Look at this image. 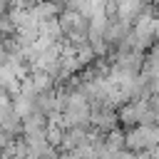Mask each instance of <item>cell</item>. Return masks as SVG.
Instances as JSON below:
<instances>
[{"label": "cell", "mask_w": 159, "mask_h": 159, "mask_svg": "<svg viewBox=\"0 0 159 159\" xmlns=\"http://www.w3.org/2000/svg\"><path fill=\"white\" fill-rule=\"evenodd\" d=\"M114 2H117V17H122L129 25L147 10V2L144 0H114Z\"/></svg>", "instance_id": "cell-1"}, {"label": "cell", "mask_w": 159, "mask_h": 159, "mask_svg": "<svg viewBox=\"0 0 159 159\" xmlns=\"http://www.w3.org/2000/svg\"><path fill=\"white\" fill-rule=\"evenodd\" d=\"M27 10L32 12V17H35L37 22H47V20H55V17L60 15V5L52 2V0H40V2H35L32 7H27Z\"/></svg>", "instance_id": "cell-2"}, {"label": "cell", "mask_w": 159, "mask_h": 159, "mask_svg": "<svg viewBox=\"0 0 159 159\" xmlns=\"http://www.w3.org/2000/svg\"><path fill=\"white\" fill-rule=\"evenodd\" d=\"M10 112H12V97H10L7 92H2V89H0V122H2Z\"/></svg>", "instance_id": "cell-3"}, {"label": "cell", "mask_w": 159, "mask_h": 159, "mask_svg": "<svg viewBox=\"0 0 159 159\" xmlns=\"http://www.w3.org/2000/svg\"><path fill=\"white\" fill-rule=\"evenodd\" d=\"M10 10V0H0V15H5Z\"/></svg>", "instance_id": "cell-4"}, {"label": "cell", "mask_w": 159, "mask_h": 159, "mask_svg": "<svg viewBox=\"0 0 159 159\" xmlns=\"http://www.w3.org/2000/svg\"><path fill=\"white\" fill-rule=\"evenodd\" d=\"M52 2H57V5H62V7H65V5L70 2V0H52Z\"/></svg>", "instance_id": "cell-5"}]
</instances>
